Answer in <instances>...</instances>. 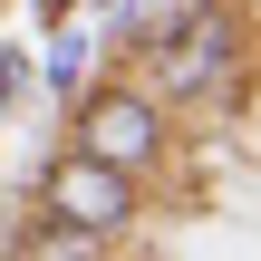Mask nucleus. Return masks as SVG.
<instances>
[{
  "label": "nucleus",
  "mask_w": 261,
  "mask_h": 261,
  "mask_svg": "<svg viewBox=\"0 0 261 261\" xmlns=\"http://www.w3.org/2000/svg\"><path fill=\"white\" fill-rule=\"evenodd\" d=\"M232 68H242V29H232V10H223V0H184V10L145 39V97H155V107L213 97Z\"/></svg>",
  "instance_id": "f257e3e1"
},
{
  "label": "nucleus",
  "mask_w": 261,
  "mask_h": 261,
  "mask_svg": "<svg viewBox=\"0 0 261 261\" xmlns=\"http://www.w3.org/2000/svg\"><path fill=\"white\" fill-rule=\"evenodd\" d=\"M68 155H97V165H116V174H155V165L174 155V126H165V107L126 77V87L77 97V136H68Z\"/></svg>",
  "instance_id": "f03ea898"
},
{
  "label": "nucleus",
  "mask_w": 261,
  "mask_h": 261,
  "mask_svg": "<svg viewBox=\"0 0 261 261\" xmlns=\"http://www.w3.org/2000/svg\"><path fill=\"white\" fill-rule=\"evenodd\" d=\"M39 213L68 223V232H87V242H116V232L136 223V174H116V165H97V155H58V165L39 174Z\"/></svg>",
  "instance_id": "7ed1b4c3"
},
{
  "label": "nucleus",
  "mask_w": 261,
  "mask_h": 261,
  "mask_svg": "<svg viewBox=\"0 0 261 261\" xmlns=\"http://www.w3.org/2000/svg\"><path fill=\"white\" fill-rule=\"evenodd\" d=\"M97 252H107V242L68 232V223H48V213H39V223H29V232L10 242V261H97Z\"/></svg>",
  "instance_id": "20e7f679"
},
{
  "label": "nucleus",
  "mask_w": 261,
  "mask_h": 261,
  "mask_svg": "<svg viewBox=\"0 0 261 261\" xmlns=\"http://www.w3.org/2000/svg\"><path fill=\"white\" fill-rule=\"evenodd\" d=\"M77 68H87V39L58 19V39H48V87H58V97H77Z\"/></svg>",
  "instance_id": "39448f33"
},
{
  "label": "nucleus",
  "mask_w": 261,
  "mask_h": 261,
  "mask_svg": "<svg viewBox=\"0 0 261 261\" xmlns=\"http://www.w3.org/2000/svg\"><path fill=\"white\" fill-rule=\"evenodd\" d=\"M68 10H77V0H39V19H48V29H58V19H68Z\"/></svg>",
  "instance_id": "423d86ee"
}]
</instances>
